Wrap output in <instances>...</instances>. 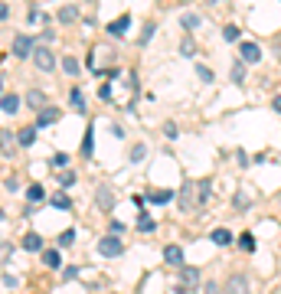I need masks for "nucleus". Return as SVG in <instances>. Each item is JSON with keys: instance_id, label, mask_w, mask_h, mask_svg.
Returning a JSON list of instances; mask_svg holds the SVG:
<instances>
[{"instance_id": "obj_36", "label": "nucleus", "mask_w": 281, "mask_h": 294, "mask_svg": "<svg viewBox=\"0 0 281 294\" xmlns=\"http://www.w3.org/2000/svg\"><path fill=\"white\" fill-rule=\"evenodd\" d=\"M180 53H183V56H193V53H196L193 39H183V43H180Z\"/></svg>"}, {"instance_id": "obj_34", "label": "nucleus", "mask_w": 281, "mask_h": 294, "mask_svg": "<svg viewBox=\"0 0 281 294\" xmlns=\"http://www.w3.org/2000/svg\"><path fill=\"white\" fill-rule=\"evenodd\" d=\"M53 206H56V209H69L72 200H69V196H53Z\"/></svg>"}, {"instance_id": "obj_3", "label": "nucleus", "mask_w": 281, "mask_h": 294, "mask_svg": "<svg viewBox=\"0 0 281 294\" xmlns=\"http://www.w3.org/2000/svg\"><path fill=\"white\" fill-rule=\"evenodd\" d=\"M95 206L102 209V213H111V209H115V190H111L108 183H102L95 190Z\"/></svg>"}, {"instance_id": "obj_28", "label": "nucleus", "mask_w": 281, "mask_h": 294, "mask_svg": "<svg viewBox=\"0 0 281 294\" xmlns=\"http://www.w3.org/2000/svg\"><path fill=\"white\" fill-rule=\"evenodd\" d=\"M56 167V170H63V167H69V154H53V160H49Z\"/></svg>"}, {"instance_id": "obj_29", "label": "nucleus", "mask_w": 281, "mask_h": 294, "mask_svg": "<svg viewBox=\"0 0 281 294\" xmlns=\"http://www.w3.org/2000/svg\"><path fill=\"white\" fill-rule=\"evenodd\" d=\"M222 39H226V43H239V26H226V30H222Z\"/></svg>"}, {"instance_id": "obj_20", "label": "nucleus", "mask_w": 281, "mask_h": 294, "mask_svg": "<svg viewBox=\"0 0 281 294\" xmlns=\"http://www.w3.org/2000/svg\"><path fill=\"white\" fill-rule=\"evenodd\" d=\"M212 242H216V245H229V242H232V232H229V229H212Z\"/></svg>"}, {"instance_id": "obj_30", "label": "nucleus", "mask_w": 281, "mask_h": 294, "mask_svg": "<svg viewBox=\"0 0 281 294\" xmlns=\"http://www.w3.org/2000/svg\"><path fill=\"white\" fill-rule=\"evenodd\" d=\"M154 33H157V23H147V26H144V36H140V46H147Z\"/></svg>"}, {"instance_id": "obj_35", "label": "nucleus", "mask_w": 281, "mask_h": 294, "mask_svg": "<svg viewBox=\"0 0 281 294\" xmlns=\"http://www.w3.org/2000/svg\"><path fill=\"white\" fill-rule=\"evenodd\" d=\"M203 294H222L219 281H206V285H203Z\"/></svg>"}, {"instance_id": "obj_9", "label": "nucleus", "mask_w": 281, "mask_h": 294, "mask_svg": "<svg viewBox=\"0 0 281 294\" xmlns=\"http://www.w3.org/2000/svg\"><path fill=\"white\" fill-rule=\"evenodd\" d=\"M16 108H20V98H16L13 92L0 95V111H7V115H16Z\"/></svg>"}, {"instance_id": "obj_31", "label": "nucleus", "mask_w": 281, "mask_h": 294, "mask_svg": "<svg viewBox=\"0 0 281 294\" xmlns=\"http://www.w3.org/2000/svg\"><path fill=\"white\" fill-rule=\"evenodd\" d=\"M10 255H13V245H10V242H0V265L7 262Z\"/></svg>"}, {"instance_id": "obj_12", "label": "nucleus", "mask_w": 281, "mask_h": 294, "mask_svg": "<svg viewBox=\"0 0 281 294\" xmlns=\"http://www.w3.org/2000/svg\"><path fill=\"white\" fill-rule=\"evenodd\" d=\"M26 105H30L33 111H36V108H46V95L39 92V88H30V92H26Z\"/></svg>"}, {"instance_id": "obj_42", "label": "nucleus", "mask_w": 281, "mask_h": 294, "mask_svg": "<svg viewBox=\"0 0 281 294\" xmlns=\"http://www.w3.org/2000/svg\"><path fill=\"white\" fill-rule=\"evenodd\" d=\"M164 134L167 138H177V124H164Z\"/></svg>"}, {"instance_id": "obj_26", "label": "nucleus", "mask_w": 281, "mask_h": 294, "mask_svg": "<svg viewBox=\"0 0 281 294\" xmlns=\"http://www.w3.org/2000/svg\"><path fill=\"white\" fill-rule=\"evenodd\" d=\"M180 23H183V30H196V26H200V16H196V13H183Z\"/></svg>"}, {"instance_id": "obj_32", "label": "nucleus", "mask_w": 281, "mask_h": 294, "mask_svg": "<svg viewBox=\"0 0 281 294\" xmlns=\"http://www.w3.org/2000/svg\"><path fill=\"white\" fill-rule=\"evenodd\" d=\"M72 242H75V232H72V229H66V232L59 235V245H63V248H69Z\"/></svg>"}, {"instance_id": "obj_11", "label": "nucleus", "mask_w": 281, "mask_h": 294, "mask_svg": "<svg viewBox=\"0 0 281 294\" xmlns=\"http://www.w3.org/2000/svg\"><path fill=\"white\" fill-rule=\"evenodd\" d=\"M164 262L167 265H183V248L180 245H167L164 248Z\"/></svg>"}, {"instance_id": "obj_23", "label": "nucleus", "mask_w": 281, "mask_h": 294, "mask_svg": "<svg viewBox=\"0 0 281 294\" xmlns=\"http://www.w3.org/2000/svg\"><path fill=\"white\" fill-rule=\"evenodd\" d=\"M138 229H140V232H154V229H157V222H154L150 216H144V213H140V219H138Z\"/></svg>"}, {"instance_id": "obj_41", "label": "nucleus", "mask_w": 281, "mask_h": 294, "mask_svg": "<svg viewBox=\"0 0 281 294\" xmlns=\"http://www.w3.org/2000/svg\"><path fill=\"white\" fill-rule=\"evenodd\" d=\"M7 16H10V7H7V3H3V0H0V23H3Z\"/></svg>"}, {"instance_id": "obj_39", "label": "nucleus", "mask_w": 281, "mask_h": 294, "mask_svg": "<svg viewBox=\"0 0 281 294\" xmlns=\"http://www.w3.org/2000/svg\"><path fill=\"white\" fill-rule=\"evenodd\" d=\"M10 141H13L10 131H0V150H10Z\"/></svg>"}, {"instance_id": "obj_6", "label": "nucleus", "mask_w": 281, "mask_h": 294, "mask_svg": "<svg viewBox=\"0 0 281 294\" xmlns=\"http://www.w3.org/2000/svg\"><path fill=\"white\" fill-rule=\"evenodd\" d=\"M36 131H39L36 124L20 128V131H16V144H20V147H33V144H36Z\"/></svg>"}, {"instance_id": "obj_14", "label": "nucleus", "mask_w": 281, "mask_h": 294, "mask_svg": "<svg viewBox=\"0 0 281 294\" xmlns=\"http://www.w3.org/2000/svg\"><path fill=\"white\" fill-rule=\"evenodd\" d=\"M56 20H59V23H75V20H78V7H72V3H69V7H63L59 13H56Z\"/></svg>"}, {"instance_id": "obj_1", "label": "nucleus", "mask_w": 281, "mask_h": 294, "mask_svg": "<svg viewBox=\"0 0 281 294\" xmlns=\"http://www.w3.org/2000/svg\"><path fill=\"white\" fill-rule=\"evenodd\" d=\"M30 59L36 62L39 72H53V69H56V56L49 53L46 46H33V56H30Z\"/></svg>"}, {"instance_id": "obj_40", "label": "nucleus", "mask_w": 281, "mask_h": 294, "mask_svg": "<svg viewBox=\"0 0 281 294\" xmlns=\"http://www.w3.org/2000/svg\"><path fill=\"white\" fill-rule=\"evenodd\" d=\"M59 183H63V186H72V183H75V177L66 170V173H59Z\"/></svg>"}, {"instance_id": "obj_8", "label": "nucleus", "mask_w": 281, "mask_h": 294, "mask_svg": "<svg viewBox=\"0 0 281 294\" xmlns=\"http://www.w3.org/2000/svg\"><path fill=\"white\" fill-rule=\"evenodd\" d=\"M177 203H180V209H183V213H190V209H193V203H196V196H193V183H187L183 190H180Z\"/></svg>"}, {"instance_id": "obj_22", "label": "nucleus", "mask_w": 281, "mask_h": 294, "mask_svg": "<svg viewBox=\"0 0 281 294\" xmlns=\"http://www.w3.org/2000/svg\"><path fill=\"white\" fill-rule=\"evenodd\" d=\"M63 69L69 72V75H78V72H82V66H78V59H72V56H66V59H63Z\"/></svg>"}, {"instance_id": "obj_7", "label": "nucleus", "mask_w": 281, "mask_h": 294, "mask_svg": "<svg viewBox=\"0 0 281 294\" xmlns=\"http://www.w3.org/2000/svg\"><path fill=\"white\" fill-rule=\"evenodd\" d=\"M239 53H242V62H258L262 59V46H258V43H242Z\"/></svg>"}, {"instance_id": "obj_13", "label": "nucleus", "mask_w": 281, "mask_h": 294, "mask_svg": "<svg viewBox=\"0 0 281 294\" xmlns=\"http://www.w3.org/2000/svg\"><path fill=\"white\" fill-rule=\"evenodd\" d=\"M82 154H85V157L95 154V128H92V124L85 128V138H82Z\"/></svg>"}, {"instance_id": "obj_2", "label": "nucleus", "mask_w": 281, "mask_h": 294, "mask_svg": "<svg viewBox=\"0 0 281 294\" xmlns=\"http://www.w3.org/2000/svg\"><path fill=\"white\" fill-rule=\"evenodd\" d=\"M121 252H125V245H121V239H118L115 232L105 235V239L98 242V255H105V258H118Z\"/></svg>"}, {"instance_id": "obj_43", "label": "nucleus", "mask_w": 281, "mask_h": 294, "mask_svg": "<svg viewBox=\"0 0 281 294\" xmlns=\"http://www.w3.org/2000/svg\"><path fill=\"white\" fill-rule=\"evenodd\" d=\"M272 108H275V111L281 115V95H275V98H272Z\"/></svg>"}, {"instance_id": "obj_17", "label": "nucleus", "mask_w": 281, "mask_h": 294, "mask_svg": "<svg viewBox=\"0 0 281 294\" xmlns=\"http://www.w3.org/2000/svg\"><path fill=\"white\" fill-rule=\"evenodd\" d=\"M173 196H177L173 190H150V196H147V200H150V203H170Z\"/></svg>"}, {"instance_id": "obj_27", "label": "nucleus", "mask_w": 281, "mask_h": 294, "mask_svg": "<svg viewBox=\"0 0 281 294\" xmlns=\"http://www.w3.org/2000/svg\"><path fill=\"white\" fill-rule=\"evenodd\" d=\"M144 157H147V147H144V144H134L131 147V160L138 163V160H144Z\"/></svg>"}, {"instance_id": "obj_45", "label": "nucleus", "mask_w": 281, "mask_h": 294, "mask_svg": "<svg viewBox=\"0 0 281 294\" xmlns=\"http://www.w3.org/2000/svg\"><path fill=\"white\" fill-rule=\"evenodd\" d=\"M0 222H3V209H0Z\"/></svg>"}, {"instance_id": "obj_38", "label": "nucleus", "mask_w": 281, "mask_h": 294, "mask_svg": "<svg viewBox=\"0 0 281 294\" xmlns=\"http://www.w3.org/2000/svg\"><path fill=\"white\" fill-rule=\"evenodd\" d=\"M196 75L203 78V82H212V72L206 69V66H196Z\"/></svg>"}, {"instance_id": "obj_16", "label": "nucleus", "mask_w": 281, "mask_h": 294, "mask_svg": "<svg viewBox=\"0 0 281 294\" xmlns=\"http://www.w3.org/2000/svg\"><path fill=\"white\" fill-rule=\"evenodd\" d=\"M128 26H131V16H121V20H115V23L108 26V33H111V36H125Z\"/></svg>"}, {"instance_id": "obj_37", "label": "nucleus", "mask_w": 281, "mask_h": 294, "mask_svg": "<svg viewBox=\"0 0 281 294\" xmlns=\"http://www.w3.org/2000/svg\"><path fill=\"white\" fill-rule=\"evenodd\" d=\"M206 200H210V180L200 183V203H206Z\"/></svg>"}, {"instance_id": "obj_10", "label": "nucleus", "mask_w": 281, "mask_h": 294, "mask_svg": "<svg viewBox=\"0 0 281 294\" xmlns=\"http://www.w3.org/2000/svg\"><path fill=\"white\" fill-rule=\"evenodd\" d=\"M59 121V108H43L36 118V128H46V124H56Z\"/></svg>"}, {"instance_id": "obj_21", "label": "nucleus", "mask_w": 281, "mask_h": 294, "mask_svg": "<svg viewBox=\"0 0 281 294\" xmlns=\"http://www.w3.org/2000/svg\"><path fill=\"white\" fill-rule=\"evenodd\" d=\"M239 248H245V252H255V235H252V232H242V235H239Z\"/></svg>"}, {"instance_id": "obj_5", "label": "nucleus", "mask_w": 281, "mask_h": 294, "mask_svg": "<svg viewBox=\"0 0 281 294\" xmlns=\"http://www.w3.org/2000/svg\"><path fill=\"white\" fill-rule=\"evenodd\" d=\"M13 56L16 59H30L33 56V36H16L13 39Z\"/></svg>"}, {"instance_id": "obj_19", "label": "nucleus", "mask_w": 281, "mask_h": 294, "mask_svg": "<svg viewBox=\"0 0 281 294\" xmlns=\"http://www.w3.org/2000/svg\"><path fill=\"white\" fill-rule=\"evenodd\" d=\"M59 262H63V255H59L56 248H49V252H43V265H49V268H59Z\"/></svg>"}, {"instance_id": "obj_4", "label": "nucleus", "mask_w": 281, "mask_h": 294, "mask_svg": "<svg viewBox=\"0 0 281 294\" xmlns=\"http://www.w3.org/2000/svg\"><path fill=\"white\" fill-rule=\"evenodd\" d=\"M222 294H252V288H249V281H245V275H229Z\"/></svg>"}, {"instance_id": "obj_25", "label": "nucleus", "mask_w": 281, "mask_h": 294, "mask_svg": "<svg viewBox=\"0 0 281 294\" xmlns=\"http://www.w3.org/2000/svg\"><path fill=\"white\" fill-rule=\"evenodd\" d=\"M229 75H232V82H235V85H242V82H245V69H242V62H235Z\"/></svg>"}, {"instance_id": "obj_24", "label": "nucleus", "mask_w": 281, "mask_h": 294, "mask_svg": "<svg viewBox=\"0 0 281 294\" xmlns=\"http://www.w3.org/2000/svg\"><path fill=\"white\" fill-rule=\"evenodd\" d=\"M180 278L187 281V285H196V281H200V268H183V271H180Z\"/></svg>"}, {"instance_id": "obj_33", "label": "nucleus", "mask_w": 281, "mask_h": 294, "mask_svg": "<svg viewBox=\"0 0 281 294\" xmlns=\"http://www.w3.org/2000/svg\"><path fill=\"white\" fill-rule=\"evenodd\" d=\"M72 105H75L78 111H85V98H82V92H78V88H72Z\"/></svg>"}, {"instance_id": "obj_44", "label": "nucleus", "mask_w": 281, "mask_h": 294, "mask_svg": "<svg viewBox=\"0 0 281 294\" xmlns=\"http://www.w3.org/2000/svg\"><path fill=\"white\" fill-rule=\"evenodd\" d=\"M0 95H3V78H0Z\"/></svg>"}, {"instance_id": "obj_18", "label": "nucleus", "mask_w": 281, "mask_h": 294, "mask_svg": "<svg viewBox=\"0 0 281 294\" xmlns=\"http://www.w3.org/2000/svg\"><path fill=\"white\" fill-rule=\"evenodd\" d=\"M26 200H30V203H43V200H46V190H43L39 183H33L30 190H26Z\"/></svg>"}, {"instance_id": "obj_15", "label": "nucleus", "mask_w": 281, "mask_h": 294, "mask_svg": "<svg viewBox=\"0 0 281 294\" xmlns=\"http://www.w3.org/2000/svg\"><path fill=\"white\" fill-rule=\"evenodd\" d=\"M23 248H26V252H39V248H43V235H39V232H26Z\"/></svg>"}]
</instances>
